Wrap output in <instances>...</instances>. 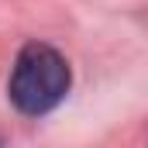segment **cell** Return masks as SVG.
Masks as SVG:
<instances>
[{
	"label": "cell",
	"instance_id": "6da1fadb",
	"mask_svg": "<svg viewBox=\"0 0 148 148\" xmlns=\"http://www.w3.org/2000/svg\"><path fill=\"white\" fill-rule=\"evenodd\" d=\"M69 62L48 48V45H24L17 62H14V73H10V103L28 117H41V114L55 110L66 93H69Z\"/></svg>",
	"mask_w": 148,
	"mask_h": 148
}]
</instances>
